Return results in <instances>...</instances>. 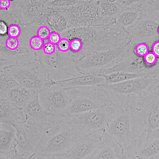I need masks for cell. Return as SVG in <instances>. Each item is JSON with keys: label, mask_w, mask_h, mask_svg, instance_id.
I'll return each instance as SVG.
<instances>
[{"label": "cell", "mask_w": 159, "mask_h": 159, "mask_svg": "<svg viewBox=\"0 0 159 159\" xmlns=\"http://www.w3.org/2000/svg\"><path fill=\"white\" fill-rule=\"evenodd\" d=\"M101 88L108 92L112 104L121 109L145 110L159 92V77L143 76Z\"/></svg>", "instance_id": "6da1fadb"}, {"label": "cell", "mask_w": 159, "mask_h": 159, "mask_svg": "<svg viewBox=\"0 0 159 159\" xmlns=\"http://www.w3.org/2000/svg\"><path fill=\"white\" fill-rule=\"evenodd\" d=\"M61 36L69 40L75 38L81 40L84 49L79 59L92 52L119 47L130 42L128 33L116 23L70 28L61 34Z\"/></svg>", "instance_id": "7a4b0ae2"}, {"label": "cell", "mask_w": 159, "mask_h": 159, "mask_svg": "<svg viewBox=\"0 0 159 159\" xmlns=\"http://www.w3.org/2000/svg\"><path fill=\"white\" fill-rule=\"evenodd\" d=\"M147 112L139 108L122 109L105 132L114 139L123 151V157H134L139 140L147 131Z\"/></svg>", "instance_id": "3957f363"}, {"label": "cell", "mask_w": 159, "mask_h": 159, "mask_svg": "<svg viewBox=\"0 0 159 159\" xmlns=\"http://www.w3.org/2000/svg\"><path fill=\"white\" fill-rule=\"evenodd\" d=\"M83 134L63 117L45 130L38 146L36 154L64 156Z\"/></svg>", "instance_id": "277c9868"}, {"label": "cell", "mask_w": 159, "mask_h": 159, "mask_svg": "<svg viewBox=\"0 0 159 159\" xmlns=\"http://www.w3.org/2000/svg\"><path fill=\"white\" fill-rule=\"evenodd\" d=\"M134 49L130 42L119 47L89 53L76 61L82 75H102L122 62Z\"/></svg>", "instance_id": "5b68a950"}, {"label": "cell", "mask_w": 159, "mask_h": 159, "mask_svg": "<svg viewBox=\"0 0 159 159\" xmlns=\"http://www.w3.org/2000/svg\"><path fill=\"white\" fill-rule=\"evenodd\" d=\"M70 99L68 116L91 111L112 104L108 92L101 86L65 89Z\"/></svg>", "instance_id": "8992f818"}, {"label": "cell", "mask_w": 159, "mask_h": 159, "mask_svg": "<svg viewBox=\"0 0 159 159\" xmlns=\"http://www.w3.org/2000/svg\"><path fill=\"white\" fill-rule=\"evenodd\" d=\"M121 111L120 107L111 104L81 114L65 116L63 119L73 125L82 134H90L107 130Z\"/></svg>", "instance_id": "52a82bcc"}, {"label": "cell", "mask_w": 159, "mask_h": 159, "mask_svg": "<svg viewBox=\"0 0 159 159\" xmlns=\"http://www.w3.org/2000/svg\"><path fill=\"white\" fill-rule=\"evenodd\" d=\"M8 68L21 87L39 92L54 84L43 64L38 59Z\"/></svg>", "instance_id": "ba28073f"}, {"label": "cell", "mask_w": 159, "mask_h": 159, "mask_svg": "<svg viewBox=\"0 0 159 159\" xmlns=\"http://www.w3.org/2000/svg\"><path fill=\"white\" fill-rule=\"evenodd\" d=\"M37 59L43 64L52 81L59 82L83 76L76 67L73 53H62L57 50L54 54L45 56L41 52H37Z\"/></svg>", "instance_id": "9c48e42d"}, {"label": "cell", "mask_w": 159, "mask_h": 159, "mask_svg": "<svg viewBox=\"0 0 159 159\" xmlns=\"http://www.w3.org/2000/svg\"><path fill=\"white\" fill-rule=\"evenodd\" d=\"M64 14L69 22V29L115 23L113 21L100 16L98 7V1L94 0L78 1L76 5L64 7Z\"/></svg>", "instance_id": "30bf717a"}, {"label": "cell", "mask_w": 159, "mask_h": 159, "mask_svg": "<svg viewBox=\"0 0 159 159\" xmlns=\"http://www.w3.org/2000/svg\"><path fill=\"white\" fill-rule=\"evenodd\" d=\"M16 128V143L15 151L18 156L30 159L36 150L44 133L48 128L28 122L14 125Z\"/></svg>", "instance_id": "8fae6325"}, {"label": "cell", "mask_w": 159, "mask_h": 159, "mask_svg": "<svg viewBox=\"0 0 159 159\" xmlns=\"http://www.w3.org/2000/svg\"><path fill=\"white\" fill-rule=\"evenodd\" d=\"M38 98L42 107L49 114L59 118L68 116L70 99L61 86L53 84L38 92Z\"/></svg>", "instance_id": "7c38bea8"}, {"label": "cell", "mask_w": 159, "mask_h": 159, "mask_svg": "<svg viewBox=\"0 0 159 159\" xmlns=\"http://www.w3.org/2000/svg\"><path fill=\"white\" fill-rule=\"evenodd\" d=\"M159 22L143 15L133 25L125 30L130 35V43L135 45L138 43H147L151 49L152 45L159 41Z\"/></svg>", "instance_id": "4fadbf2b"}, {"label": "cell", "mask_w": 159, "mask_h": 159, "mask_svg": "<svg viewBox=\"0 0 159 159\" xmlns=\"http://www.w3.org/2000/svg\"><path fill=\"white\" fill-rule=\"evenodd\" d=\"M105 130L94 132L81 135L67 154L66 159H92L104 135Z\"/></svg>", "instance_id": "5bb4252c"}, {"label": "cell", "mask_w": 159, "mask_h": 159, "mask_svg": "<svg viewBox=\"0 0 159 159\" xmlns=\"http://www.w3.org/2000/svg\"><path fill=\"white\" fill-rule=\"evenodd\" d=\"M159 155V130H147L139 140L134 156L139 159H154Z\"/></svg>", "instance_id": "9a60e30c"}, {"label": "cell", "mask_w": 159, "mask_h": 159, "mask_svg": "<svg viewBox=\"0 0 159 159\" xmlns=\"http://www.w3.org/2000/svg\"><path fill=\"white\" fill-rule=\"evenodd\" d=\"M23 111L26 116V120L28 122L34 123L45 128H49L60 119L59 117L52 116L47 111H45V109L40 103L38 96L33 99L25 107Z\"/></svg>", "instance_id": "2e32d148"}, {"label": "cell", "mask_w": 159, "mask_h": 159, "mask_svg": "<svg viewBox=\"0 0 159 159\" xmlns=\"http://www.w3.org/2000/svg\"><path fill=\"white\" fill-rule=\"evenodd\" d=\"M123 156L120 145L105 132L101 144L92 159H123Z\"/></svg>", "instance_id": "e0dca14e"}, {"label": "cell", "mask_w": 159, "mask_h": 159, "mask_svg": "<svg viewBox=\"0 0 159 159\" xmlns=\"http://www.w3.org/2000/svg\"><path fill=\"white\" fill-rule=\"evenodd\" d=\"M38 92L36 91L30 90L21 86L8 92L0 93V96H3L10 103L20 110H24L33 99L38 96Z\"/></svg>", "instance_id": "ac0fdd59"}, {"label": "cell", "mask_w": 159, "mask_h": 159, "mask_svg": "<svg viewBox=\"0 0 159 159\" xmlns=\"http://www.w3.org/2000/svg\"><path fill=\"white\" fill-rule=\"evenodd\" d=\"M0 122L15 125L26 121L23 110H20L10 103L3 96H0Z\"/></svg>", "instance_id": "d6986e66"}, {"label": "cell", "mask_w": 159, "mask_h": 159, "mask_svg": "<svg viewBox=\"0 0 159 159\" xmlns=\"http://www.w3.org/2000/svg\"><path fill=\"white\" fill-rule=\"evenodd\" d=\"M55 84L60 85L65 89L79 87H92L107 84L104 76L101 75H83L64 81L55 82Z\"/></svg>", "instance_id": "ffe728a7"}, {"label": "cell", "mask_w": 159, "mask_h": 159, "mask_svg": "<svg viewBox=\"0 0 159 159\" xmlns=\"http://www.w3.org/2000/svg\"><path fill=\"white\" fill-rule=\"evenodd\" d=\"M16 128L14 125L0 123V154L15 151Z\"/></svg>", "instance_id": "44dd1931"}, {"label": "cell", "mask_w": 159, "mask_h": 159, "mask_svg": "<svg viewBox=\"0 0 159 159\" xmlns=\"http://www.w3.org/2000/svg\"><path fill=\"white\" fill-rule=\"evenodd\" d=\"M142 2L143 1H139V2L132 7L124 10L115 20V23L124 30L128 29L134 25L143 15Z\"/></svg>", "instance_id": "7402d4cb"}, {"label": "cell", "mask_w": 159, "mask_h": 159, "mask_svg": "<svg viewBox=\"0 0 159 159\" xmlns=\"http://www.w3.org/2000/svg\"><path fill=\"white\" fill-rule=\"evenodd\" d=\"M98 7L99 15L102 18H107L113 22H115L116 18L125 10L119 3L118 0H99L98 1Z\"/></svg>", "instance_id": "603a6c76"}, {"label": "cell", "mask_w": 159, "mask_h": 159, "mask_svg": "<svg viewBox=\"0 0 159 159\" xmlns=\"http://www.w3.org/2000/svg\"><path fill=\"white\" fill-rule=\"evenodd\" d=\"M0 92H6L19 87L16 80L13 76L12 73L8 67L0 69Z\"/></svg>", "instance_id": "cb8c5ba5"}, {"label": "cell", "mask_w": 159, "mask_h": 159, "mask_svg": "<svg viewBox=\"0 0 159 159\" xmlns=\"http://www.w3.org/2000/svg\"><path fill=\"white\" fill-rule=\"evenodd\" d=\"M147 130H159V95L147 110Z\"/></svg>", "instance_id": "d4e9b609"}, {"label": "cell", "mask_w": 159, "mask_h": 159, "mask_svg": "<svg viewBox=\"0 0 159 159\" xmlns=\"http://www.w3.org/2000/svg\"><path fill=\"white\" fill-rule=\"evenodd\" d=\"M103 76H104L107 84H114L122 83V82L127 81L130 80L147 76L143 74H138V73H129V72H113L111 74L104 75Z\"/></svg>", "instance_id": "484cf974"}, {"label": "cell", "mask_w": 159, "mask_h": 159, "mask_svg": "<svg viewBox=\"0 0 159 159\" xmlns=\"http://www.w3.org/2000/svg\"><path fill=\"white\" fill-rule=\"evenodd\" d=\"M142 8L143 15L159 22V0H144Z\"/></svg>", "instance_id": "4316f807"}, {"label": "cell", "mask_w": 159, "mask_h": 159, "mask_svg": "<svg viewBox=\"0 0 159 159\" xmlns=\"http://www.w3.org/2000/svg\"><path fill=\"white\" fill-rule=\"evenodd\" d=\"M21 42L19 38H9L7 36L1 37V42L0 45H2L7 50L10 52H17L21 47Z\"/></svg>", "instance_id": "83f0119b"}, {"label": "cell", "mask_w": 159, "mask_h": 159, "mask_svg": "<svg viewBox=\"0 0 159 159\" xmlns=\"http://www.w3.org/2000/svg\"><path fill=\"white\" fill-rule=\"evenodd\" d=\"M84 49V44L80 38H75L70 39V52L73 53L76 61L79 59V57Z\"/></svg>", "instance_id": "f1b7e54d"}, {"label": "cell", "mask_w": 159, "mask_h": 159, "mask_svg": "<svg viewBox=\"0 0 159 159\" xmlns=\"http://www.w3.org/2000/svg\"><path fill=\"white\" fill-rule=\"evenodd\" d=\"M45 45V41L38 36L31 37L28 41V46L32 51L35 52H41Z\"/></svg>", "instance_id": "f546056e"}, {"label": "cell", "mask_w": 159, "mask_h": 159, "mask_svg": "<svg viewBox=\"0 0 159 159\" xmlns=\"http://www.w3.org/2000/svg\"><path fill=\"white\" fill-rule=\"evenodd\" d=\"M134 53L139 57L143 58L149 52L151 51V49L147 43H138L134 46Z\"/></svg>", "instance_id": "4dcf8cb0"}, {"label": "cell", "mask_w": 159, "mask_h": 159, "mask_svg": "<svg viewBox=\"0 0 159 159\" xmlns=\"http://www.w3.org/2000/svg\"><path fill=\"white\" fill-rule=\"evenodd\" d=\"M52 30L47 25H42L38 26L37 29L36 35L43 39L44 41H47L49 38V35L52 33Z\"/></svg>", "instance_id": "1f68e13d"}, {"label": "cell", "mask_w": 159, "mask_h": 159, "mask_svg": "<svg viewBox=\"0 0 159 159\" xmlns=\"http://www.w3.org/2000/svg\"><path fill=\"white\" fill-rule=\"evenodd\" d=\"M22 30L21 25H17V24H12L9 25L8 28L7 37L13 38H20L22 35Z\"/></svg>", "instance_id": "d6a6232c"}, {"label": "cell", "mask_w": 159, "mask_h": 159, "mask_svg": "<svg viewBox=\"0 0 159 159\" xmlns=\"http://www.w3.org/2000/svg\"><path fill=\"white\" fill-rule=\"evenodd\" d=\"M58 52L62 53H68L70 52V40L66 38H61L59 44L57 45Z\"/></svg>", "instance_id": "836d02e7"}, {"label": "cell", "mask_w": 159, "mask_h": 159, "mask_svg": "<svg viewBox=\"0 0 159 159\" xmlns=\"http://www.w3.org/2000/svg\"><path fill=\"white\" fill-rule=\"evenodd\" d=\"M143 61H144L145 65H147L148 68H152L156 66L158 61V59L157 57L154 55V53L152 51L149 52L146 56L143 57Z\"/></svg>", "instance_id": "e575fe53"}, {"label": "cell", "mask_w": 159, "mask_h": 159, "mask_svg": "<svg viewBox=\"0 0 159 159\" xmlns=\"http://www.w3.org/2000/svg\"><path fill=\"white\" fill-rule=\"evenodd\" d=\"M57 46L51 44L49 42V41H45V45L42 49V52L45 56H51V55L54 54L55 52H57Z\"/></svg>", "instance_id": "d590c367"}, {"label": "cell", "mask_w": 159, "mask_h": 159, "mask_svg": "<svg viewBox=\"0 0 159 159\" xmlns=\"http://www.w3.org/2000/svg\"><path fill=\"white\" fill-rule=\"evenodd\" d=\"M61 39V34L57 31H52V33L49 35V38L48 39L49 42H50L51 44L54 45H57L59 44L60 41Z\"/></svg>", "instance_id": "8d00e7d4"}, {"label": "cell", "mask_w": 159, "mask_h": 159, "mask_svg": "<svg viewBox=\"0 0 159 159\" xmlns=\"http://www.w3.org/2000/svg\"><path fill=\"white\" fill-rule=\"evenodd\" d=\"M30 159H66L64 156H52L45 155V154H35L34 155L31 157Z\"/></svg>", "instance_id": "74e56055"}, {"label": "cell", "mask_w": 159, "mask_h": 159, "mask_svg": "<svg viewBox=\"0 0 159 159\" xmlns=\"http://www.w3.org/2000/svg\"><path fill=\"white\" fill-rule=\"evenodd\" d=\"M0 159H25L20 157L15 153V151L10 152L7 154H0Z\"/></svg>", "instance_id": "f35d334b"}, {"label": "cell", "mask_w": 159, "mask_h": 159, "mask_svg": "<svg viewBox=\"0 0 159 159\" xmlns=\"http://www.w3.org/2000/svg\"><path fill=\"white\" fill-rule=\"evenodd\" d=\"M12 1L10 0H1L0 1V10L2 11H9L12 7Z\"/></svg>", "instance_id": "ab89813d"}, {"label": "cell", "mask_w": 159, "mask_h": 159, "mask_svg": "<svg viewBox=\"0 0 159 159\" xmlns=\"http://www.w3.org/2000/svg\"><path fill=\"white\" fill-rule=\"evenodd\" d=\"M8 28H9V25L7 24L3 21H0V36H7Z\"/></svg>", "instance_id": "60d3db41"}, {"label": "cell", "mask_w": 159, "mask_h": 159, "mask_svg": "<svg viewBox=\"0 0 159 159\" xmlns=\"http://www.w3.org/2000/svg\"><path fill=\"white\" fill-rule=\"evenodd\" d=\"M151 51L154 52L157 59H159V41H157L152 45Z\"/></svg>", "instance_id": "b9f144b4"}, {"label": "cell", "mask_w": 159, "mask_h": 159, "mask_svg": "<svg viewBox=\"0 0 159 159\" xmlns=\"http://www.w3.org/2000/svg\"><path fill=\"white\" fill-rule=\"evenodd\" d=\"M123 159H139V157H123Z\"/></svg>", "instance_id": "7bdbcfd3"}, {"label": "cell", "mask_w": 159, "mask_h": 159, "mask_svg": "<svg viewBox=\"0 0 159 159\" xmlns=\"http://www.w3.org/2000/svg\"><path fill=\"white\" fill-rule=\"evenodd\" d=\"M154 159H159V155H158V156H157V157H156L155 158H154Z\"/></svg>", "instance_id": "ee69618b"}, {"label": "cell", "mask_w": 159, "mask_h": 159, "mask_svg": "<svg viewBox=\"0 0 159 159\" xmlns=\"http://www.w3.org/2000/svg\"><path fill=\"white\" fill-rule=\"evenodd\" d=\"M157 33H158V35H159V26H158V30H157Z\"/></svg>", "instance_id": "f6af8a7d"}, {"label": "cell", "mask_w": 159, "mask_h": 159, "mask_svg": "<svg viewBox=\"0 0 159 159\" xmlns=\"http://www.w3.org/2000/svg\"><path fill=\"white\" fill-rule=\"evenodd\" d=\"M158 77H159V76H158Z\"/></svg>", "instance_id": "bcb514c9"}]
</instances>
